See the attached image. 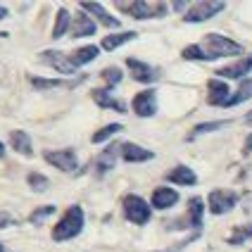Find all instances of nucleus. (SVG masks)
<instances>
[{
  "label": "nucleus",
  "instance_id": "obj_4",
  "mask_svg": "<svg viewBox=\"0 0 252 252\" xmlns=\"http://www.w3.org/2000/svg\"><path fill=\"white\" fill-rule=\"evenodd\" d=\"M122 207H124V217L136 226H145L153 217V207L140 195H126L122 200Z\"/></svg>",
  "mask_w": 252,
  "mask_h": 252
},
{
  "label": "nucleus",
  "instance_id": "obj_16",
  "mask_svg": "<svg viewBox=\"0 0 252 252\" xmlns=\"http://www.w3.org/2000/svg\"><path fill=\"white\" fill-rule=\"evenodd\" d=\"M153 157H155L153 150H145V148H140L136 143H122V159L124 162L138 164V162H148Z\"/></svg>",
  "mask_w": 252,
  "mask_h": 252
},
{
  "label": "nucleus",
  "instance_id": "obj_15",
  "mask_svg": "<svg viewBox=\"0 0 252 252\" xmlns=\"http://www.w3.org/2000/svg\"><path fill=\"white\" fill-rule=\"evenodd\" d=\"M95 29H98L95 19H91L88 14H76V17L71 19L69 33H71V38H86V36H93Z\"/></svg>",
  "mask_w": 252,
  "mask_h": 252
},
{
  "label": "nucleus",
  "instance_id": "obj_38",
  "mask_svg": "<svg viewBox=\"0 0 252 252\" xmlns=\"http://www.w3.org/2000/svg\"><path fill=\"white\" fill-rule=\"evenodd\" d=\"M0 252H7V250H5V245H2V243H0Z\"/></svg>",
  "mask_w": 252,
  "mask_h": 252
},
{
  "label": "nucleus",
  "instance_id": "obj_1",
  "mask_svg": "<svg viewBox=\"0 0 252 252\" xmlns=\"http://www.w3.org/2000/svg\"><path fill=\"white\" fill-rule=\"evenodd\" d=\"M233 55H243V45L221 36V33H207L200 43L186 45L181 53L183 60H197V62L219 60V57H233Z\"/></svg>",
  "mask_w": 252,
  "mask_h": 252
},
{
  "label": "nucleus",
  "instance_id": "obj_33",
  "mask_svg": "<svg viewBox=\"0 0 252 252\" xmlns=\"http://www.w3.org/2000/svg\"><path fill=\"white\" fill-rule=\"evenodd\" d=\"M14 219L10 214H5V212H0V228H7V226H12Z\"/></svg>",
  "mask_w": 252,
  "mask_h": 252
},
{
  "label": "nucleus",
  "instance_id": "obj_20",
  "mask_svg": "<svg viewBox=\"0 0 252 252\" xmlns=\"http://www.w3.org/2000/svg\"><path fill=\"white\" fill-rule=\"evenodd\" d=\"M10 145H12L19 155H24V157H31V155H33V148H31V136H29L27 131H22V128H17V131L10 133Z\"/></svg>",
  "mask_w": 252,
  "mask_h": 252
},
{
  "label": "nucleus",
  "instance_id": "obj_18",
  "mask_svg": "<svg viewBox=\"0 0 252 252\" xmlns=\"http://www.w3.org/2000/svg\"><path fill=\"white\" fill-rule=\"evenodd\" d=\"M93 100H95V105H100V107H105V110H117V112H126V105L122 102V100H117L107 91V88H95L93 91Z\"/></svg>",
  "mask_w": 252,
  "mask_h": 252
},
{
  "label": "nucleus",
  "instance_id": "obj_37",
  "mask_svg": "<svg viewBox=\"0 0 252 252\" xmlns=\"http://www.w3.org/2000/svg\"><path fill=\"white\" fill-rule=\"evenodd\" d=\"M245 122H248V124H252V112L248 114V117H245Z\"/></svg>",
  "mask_w": 252,
  "mask_h": 252
},
{
  "label": "nucleus",
  "instance_id": "obj_26",
  "mask_svg": "<svg viewBox=\"0 0 252 252\" xmlns=\"http://www.w3.org/2000/svg\"><path fill=\"white\" fill-rule=\"evenodd\" d=\"M231 122H226V119H221V122H205V124H197L190 133H188V140H195L197 136H205V133H212V131H219V128H224V126H228Z\"/></svg>",
  "mask_w": 252,
  "mask_h": 252
},
{
  "label": "nucleus",
  "instance_id": "obj_14",
  "mask_svg": "<svg viewBox=\"0 0 252 252\" xmlns=\"http://www.w3.org/2000/svg\"><path fill=\"white\" fill-rule=\"evenodd\" d=\"M176 202H179V193H176L174 188H169V186L155 188L153 197H150V205H153L155 210H169V207H174Z\"/></svg>",
  "mask_w": 252,
  "mask_h": 252
},
{
  "label": "nucleus",
  "instance_id": "obj_19",
  "mask_svg": "<svg viewBox=\"0 0 252 252\" xmlns=\"http://www.w3.org/2000/svg\"><path fill=\"white\" fill-rule=\"evenodd\" d=\"M81 10H84V12L95 14V17H98L105 27H110V29H117V27H119V19H117V17H112V14L107 12V10H105L100 2H81Z\"/></svg>",
  "mask_w": 252,
  "mask_h": 252
},
{
  "label": "nucleus",
  "instance_id": "obj_31",
  "mask_svg": "<svg viewBox=\"0 0 252 252\" xmlns=\"http://www.w3.org/2000/svg\"><path fill=\"white\" fill-rule=\"evenodd\" d=\"M27 183L33 188V190H38V193H45V190L50 188V181H48L43 174H38V171H31L27 176Z\"/></svg>",
  "mask_w": 252,
  "mask_h": 252
},
{
  "label": "nucleus",
  "instance_id": "obj_3",
  "mask_svg": "<svg viewBox=\"0 0 252 252\" xmlns=\"http://www.w3.org/2000/svg\"><path fill=\"white\" fill-rule=\"evenodd\" d=\"M119 10L128 12L133 19H159L164 17L169 10L167 2H145V0H138V2H119Z\"/></svg>",
  "mask_w": 252,
  "mask_h": 252
},
{
  "label": "nucleus",
  "instance_id": "obj_7",
  "mask_svg": "<svg viewBox=\"0 0 252 252\" xmlns=\"http://www.w3.org/2000/svg\"><path fill=\"white\" fill-rule=\"evenodd\" d=\"M43 159H45L48 164L57 167L60 171H67V174L79 167V157H76V153H74L71 148H64V150H45V153H43Z\"/></svg>",
  "mask_w": 252,
  "mask_h": 252
},
{
  "label": "nucleus",
  "instance_id": "obj_34",
  "mask_svg": "<svg viewBox=\"0 0 252 252\" xmlns=\"http://www.w3.org/2000/svg\"><path fill=\"white\" fill-rule=\"evenodd\" d=\"M243 155L248 157V155H252V133L245 138V143H243Z\"/></svg>",
  "mask_w": 252,
  "mask_h": 252
},
{
  "label": "nucleus",
  "instance_id": "obj_22",
  "mask_svg": "<svg viewBox=\"0 0 252 252\" xmlns=\"http://www.w3.org/2000/svg\"><path fill=\"white\" fill-rule=\"evenodd\" d=\"M202 214H205V202L202 197H190L188 200V224L193 228L202 226Z\"/></svg>",
  "mask_w": 252,
  "mask_h": 252
},
{
  "label": "nucleus",
  "instance_id": "obj_21",
  "mask_svg": "<svg viewBox=\"0 0 252 252\" xmlns=\"http://www.w3.org/2000/svg\"><path fill=\"white\" fill-rule=\"evenodd\" d=\"M98 53H100L98 45H84V48L74 50V53L69 55V60H71V64L79 69V67H84V64H88V62H93V60L98 57Z\"/></svg>",
  "mask_w": 252,
  "mask_h": 252
},
{
  "label": "nucleus",
  "instance_id": "obj_17",
  "mask_svg": "<svg viewBox=\"0 0 252 252\" xmlns=\"http://www.w3.org/2000/svg\"><path fill=\"white\" fill-rule=\"evenodd\" d=\"M167 181L174 183V186H195V183H197V176H195V171H193L190 167L179 164V167H174L167 174Z\"/></svg>",
  "mask_w": 252,
  "mask_h": 252
},
{
  "label": "nucleus",
  "instance_id": "obj_24",
  "mask_svg": "<svg viewBox=\"0 0 252 252\" xmlns=\"http://www.w3.org/2000/svg\"><path fill=\"white\" fill-rule=\"evenodd\" d=\"M252 98V79L248 76V79H243L238 86V91L231 95V100L226 102V107H236V105H240V102H245V100Z\"/></svg>",
  "mask_w": 252,
  "mask_h": 252
},
{
  "label": "nucleus",
  "instance_id": "obj_25",
  "mask_svg": "<svg viewBox=\"0 0 252 252\" xmlns=\"http://www.w3.org/2000/svg\"><path fill=\"white\" fill-rule=\"evenodd\" d=\"M69 29H71V14L64 7H60L55 17V27H53V38H62Z\"/></svg>",
  "mask_w": 252,
  "mask_h": 252
},
{
  "label": "nucleus",
  "instance_id": "obj_35",
  "mask_svg": "<svg viewBox=\"0 0 252 252\" xmlns=\"http://www.w3.org/2000/svg\"><path fill=\"white\" fill-rule=\"evenodd\" d=\"M7 17V7L5 5H0V19H5Z\"/></svg>",
  "mask_w": 252,
  "mask_h": 252
},
{
  "label": "nucleus",
  "instance_id": "obj_28",
  "mask_svg": "<svg viewBox=\"0 0 252 252\" xmlns=\"http://www.w3.org/2000/svg\"><path fill=\"white\" fill-rule=\"evenodd\" d=\"M55 210H57L55 205H43V207H36V210L29 214V221H31V224H36V226H41L48 217H53V214H55Z\"/></svg>",
  "mask_w": 252,
  "mask_h": 252
},
{
  "label": "nucleus",
  "instance_id": "obj_12",
  "mask_svg": "<svg viewBox=\"0 0 252 252\" xmlns=\"http://www.w3.org/2000/svg\"><path fill=\"white\" fill-rule=\"evenodd\" d=\"M231 100V91L224 79H210L207 81V102L214 107H226V102Z\"/></svg>",
  "mask_w": 252,
  "mask_h": 252
},
{
  "label": "nucleus",
  "instance_id": "obj_11",
  "mask_svg": "<svg viewBox=\"0 0 252 252\" xmlns=\"http://www.w3.org/2000/svg\"><path fill=\"white\" fill-rule=\"evenodd\" d=\"M41 60L48 64V67H53L55 71H60V74H67V76L76 74V67L71 64V60H69L67 53H60V50H45V53H41Z\"/></svg>",
  "mask_w": 252,
  "mask_h": 252
},
{
  "label": "nucleus",
  "instance_id": "obj_29",
  "mask_svg": "<svg viewBox=\"0 0 252 252\" xmlns=\"http://www.w3.org/2000/svg\"><path fill=\"white\" fill-rule=\"evenodd\" d=\"M122 128H124L122 124H107V126H102L98 133H93V138L91 140H93V143H105V140H110L112 136H117Z\"/></svg>",
  "mask_w": 252,
  "mask_h": 252
},
{
  "label": "nucleus",
  "instance_id": "obj_9",
  "mask_svg": "<svg viewBox=\"0 0 252 252\" xmlns=\"http://www.w3.org/2000/svg\"><path fill=\"white\" fill-rule=\"evenodd\" d=\"M131 107H133V112L138 114V117H143V119H145V117H155V112H157V91L148 88V91L136 93Z\"/></svg>",
  "mask_w": 252,
  "mask_h": 252
},
{
  "label": "nucleus",
  "instance_id": "obj_5",
  "mask_svg": "<svg viewBox=\"0 0 252 252\" xmlns=\"http://www.w3.org/2000/svg\"><path fill=\"white\" fill-rule=\"evenodd\" d=\"M226 10V2H212V0H200V2H193L188 7V12L183 14V22L188 24H200V22H207L212 17Z\"/></svg>",
  "mask_w": 252,
  "mask_h": 252
},
{
  "label": "nucleus",
  "instance_id": "obj_36",
  "mask_svg": "<svg viewBox=\"0 0 252 252\" xmlns=\"http://www.w3.org/2000/svg\"><path fill=\"white\" fill-rule=\"evenodd\" d=\"M0 157H5V145L0 143Z\"/></svg>",
  "mask_w": 252,
  "mask_h": 252
},
{
  "label": "nucleus",
  "instance_id": "obj_13",
  "mask_svg": "<svg viewBox=\"0 0 252 252\" xmlns=\"http://www.w3.org/2000/svg\"><path fill=\"white\" fill-rule=\"evenodd\" d=\"M117 157H122V145H110V148H105V150L95 157V174H98V176H105L110 169H114Z\"/></svg>",
  "mask_w": 252,
  "mask_h": 252
},
{
  "label": "nucleus",
  "instance_id": "obj_32",
  "mask_svg": "<svg viewBox=\"0 0 252 252\" xmlns=\"http://www.w3.org/2000/svg\"><path fill=\"white\" fill-rule=\"evenodd\" d=\"M102 79H105V84L112 88V86H117L122 81V69L119 67H105L102 69Z\"/></svg>",
  "mask_w": 252,
  "mask_h": 252
},
{
  "label": "nucleus",
  "instance_id": "obj_6",
  "mask_svg": "<svg viewBox=\"0 0 252 252\" xmlns=\"http://www.w3.org/2000/svg\"><path fill=\"white\" fill-rule=\"evenodd\" d=\"M207 205H210V212L214 217H221V214L231 212L236 205H238V193L217 188V190H212L210 195H207Z\"/></svg>",
  "mask_w": 252,
  "mask_h": 252
},
{
  "label": "nucleus",
  "instance_id": "obj_23",
  "mask_svg": "<svg viewBox=\"0 0 252 252\" xmlns=\"http://www.w3.org/2000/svg\"><path fill=\"white\" fill-rule=\"evenodd\" d=\"M138 33L136 31H122V33H110V36H105L102 38V50H117L119 45H124V43L133 41Z\"/></svg>",
  "mask_w": 252,
  "mask_h": 252
},
{
  "label": "nucleus",
  "instance_id": "obj_27",
  "mask_svg": "<svg viewBox=\"0 0 252 252\" xmlns=\"http://www.w3.org/2000/svg\"><path fill=\"white\" fill-rule=\"evenodd\" d=\"M29 81L36 86V88H41V91H45V88H67V86H74V81H62V79H38V76H31Z\"/></svg>",
  "mask_w": 252,
  "mask_h": 252
},
{
  "label": "nucleus",
  "instance_id": "obj_2",
  "mask_svg": "<svg viewBox=\"0 0 252 252\" xmlns=\"http://www.w3.org/2000/svg\"><path fill=\"white\" fill-rule=\"evenodd\" d=\"M81 231H84V210L79 205H71L69 210L62 214V219L55 224V228H53V240H57V243L71 240L76 238Z\"/></svg>",
  "mask_w": 252,
  "mask_h": 252
},
{
  "label": "nucleus",
  "instance_id": "obj_30",
  "mask_svg": "<svg viewBox=\"0 0 252 252\" xmlns=\"http://www.w3.org/2000/svg\"><path fill=\"white\" fill-rule=\"evenodd\" d=\"M248 238H252V224L250 226H236V231L228 236V245H243Z\"/></svg>",
  "mask_w": 252,
  "mask_h": 252
},
{
  "label": "nucleus",
  "instance_id": "obj_8",
  "mask_svg": "<svg viewBox=\"0 0 252 252\" xmlns=\"http://www.w3.org/2000/svg\"><path fill=\"white\" fill-rule=\"evenodd\" d=\"M126 67L131 71V76L136 81H140V84H153V81L159 79V69L157 67L143 62V60H136V57H126Z\"/></svg>",
  "mask_w": 252,
  "mask_h": 252
},
{
  "label": "nucleus",
  "instance_id": "obj_10",
  "mask_svg": "<svg viewBox=\"0 0 252 252\" xmlns=\"http://www.w3.org/2000/svg\"><path fill=\"white\" fill-rule=\"evenodd\" d=\"M252 71V55H245L240 57V60H236L233 64H226V67H221V69H217L214 74H217V79H248V74Z\"/></svg>",
  "mask_w": 252,
  "mask_h": 252
}]
</instances>
